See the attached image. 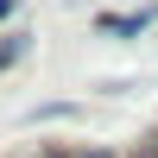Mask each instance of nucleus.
<instances>
[{"instance_id":"obj_2","label":"nucleus","mask_w":158,"mask_h":158,"mask_svg":"<svg viewBox=\"0 0 158 158\" xmlns=\"http://www.w3.org/2000/svg\"><path fill=\"white\" fill-rule=\"evenodd\" d=\"M51 158H120L108 146H51Z\"/></svg>"},{"instance_id":"obj_3","label":"nucleus","mask_w":158,"mask_h":158,"mask_svg":"<svg viewBox=\"0 0 158 158\" xmlns=\"http://www.w3.org/2000/svg\"><path fill=\"white\" fill-rule=\"evenodd\" d=\"M25 57V38H0V70H6V63H19Z\"/></svg>"},{"instance_id":"obj_5","label":"nucleus","mask_w":158,"mask_h":158,"mask_svg":"<svg viewBox=\"0 0 158 158\" xmlns=\"http://www.w3.org/2000/svg\"><path fill=\"white\" fill-rule=\"evenodd\" d=\"M6 13H13V0H0V19H6Z\"/></svg>"},{"instance_id":"obj_4","label":"nucleus","mask_w":158,"mask_h":158,"mask_svg":"<svg viewBox=\"0 0 158 158\" xmlns=\"http://www.w3.org/2000/svg\"><path fill=\"white\" fill-rule=\"evenodd\" d=\"M127 158H158V133H146V139H139V146L127 152Z\"/></svg>"},{"instance_id":"obj_6","label":"nucleus","mask_w":158,"mask_h":158,"mask_svg":"<svg viewBox=\"0 0 158 158\" xmlns=\"http://www.w3.org/2000/svg\"><path fill=\"white\" fill-rule=\"evenodd\" d=\"M38 158H51V152H38Z\"/></svg>"},{"instance_id":"obj_1","label":"nucleus","mask_w":158,"mask_h":158,"mask_svg":"<svg viewBox=\"0 0 158 158\" xmlns=\"http://www.w3.org/2000/svg\"><path fill=\"white\" fill-rule=\"evenodd\" d=\"M146 25H152V6H139V13H108V19H101V32L127 38V32H146Z\"/></svg>"}]
</instances>
